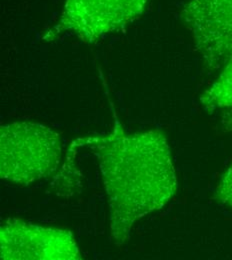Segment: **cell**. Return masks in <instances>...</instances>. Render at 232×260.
<instances>
[{"instance_id": "cell-1", "label": "cell", "mask_w": 232, "mask_h": 260, "mask_svg": "<svg viewBox=\"0 0 232 260\" xmlns=\"http://www.w3.org/2000/svg\"><path fill=\"white\" fill-rule=\"evenodd\" d=\"M97 156L109 203L110 237L123 245L137 220L163 207L177 190L170 148L159 130L126 134L117 121L111 132L78 139Z\"/></svg>"}, {"instance_id": "cell-2", "label": "cell", "mask_w": 232, "mask_h": 260, "mask_svg": "<svg viewBox=\"0 0 232 260\" xmlns=\"http://www.w3.org/2000/svg\"><path fill=\"white\" fill-rule=\"evenodd\" d=\"M60 136L49 127L21 121L0 128V175L26 185L50 176L61 160Z\"/></svg>"}, {"instance_id": "cell-3", "label": "cell", "mask_w": 232, "mask_h": 260, "mask_svg": "<svg viewBox=\"0 0 232 260\" xmlns=\"http://www.w3.org/2000/svg\"><path fill=\"white\" fill-rule=\"evenodd\" d=\"M148 0H67L53 32L72 33L94 42L138 18Z\"/></svg>"}, {"instance_id": "cell-4", "label": "cell", "mask_w": 232, "mask_h": 260, "mask_svg": "<svg viewBox=\"0 0 232 260\" xmlns=\"http://www.w3.org/2000/svg\"><path fill=\"white\" fill-rule=\"evenodd\" d=\"M181 16L206 66L226 64L232 57V0H191Z\"/></svg>"}, {"instance_id": "cell-5", "label": "cell", "mask_w": 232, "mask_h": 260, "mask_svg": "<svg viewBox=\"0 0 232 260\" xmlns=\"http://www.w3.org/2000/svg\"><path fill=\"white\" fill-rule=\"evenodd\" d=\"M1 259H81L68 230L42 228L21 219H6L0 228Z\"/></svg>"}, {"instance_id": "cell-6", "label": "cell", "mask_w": 232, "mask_h": 260, "mask_svg": "<svg viewBox=\"0 0 232 260\" xmlns=\"http://www.w3.org/2000/svg\"><path fill=\"white\" fill-rule=\"evenodd\" d=\"M200 102L210 111L232 109V57L223 66L217 80L202 94Z\"/></svg>"}, {"instance_id": "cell-7", "label": "cell", "mask_w": 232, "mask_h": 260, "mask_svg": "<svg viewBox=\"0 0 232 260\" xmlns=\"http://www.w3.org/2000/svg\"><path fill=\"white\" fill-rule=\"evenodd\" d=\"M215 198L221 204L232 207V164L223 174L216 188Z\"/></svg>"}, {"instance_id": "cell-8", "label": "cell", "mask_w": 232, "mask_h": 260, "mask_svg": "<svg viewBox=\"0 0 232 260\" xmlns=\"http://www.w3.org/2000/svg\"><path fill=\"white\" fill-rule=\"evenodd\" d=\"M223 115L221 117V124L224 129L232 131V109L223 111Z\"/></svg>"}]
</instances>
